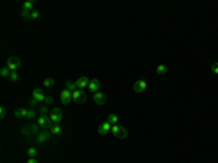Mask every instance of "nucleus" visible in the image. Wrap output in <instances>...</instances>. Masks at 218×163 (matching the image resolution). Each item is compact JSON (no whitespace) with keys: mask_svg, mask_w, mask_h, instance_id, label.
Masks as SVG:
<instances>
[{"mask_svg":"<svg viewBox=\"0 0 218 163\" xmlns=\"http://www.w3.org/2000/svg\"><path fill=\"white\" fill-rule=\"evenodd\" d=\"M39 18V12L38 10H32V19H37Z\"/></svg>","mask_w":218,"mask_h":163,"instance_id":"obj_32","label":"nucleus"},{"mask_svg":"<svg viewBox=\"0 0 218 163\" xmlns=\"http://www.w3.org/2000/svg\"><path fill=\"white\" fill-rule=\"evenodd\" d=\"M0 118H6V108L5 106H2V108H0Z\"/></svg>","mask_w":218,"mask_h":163,"instance_id":"obj_28","label":"nucleus"},{"mask_svg":"<svg viewBox=\"0 0 218 163\" xmlns=\"http://www.w3.org/2000/svg\"><path fill=\"white\" fill-rule=\"evenodd\" d=\"M41 127L35 122V124H28V125H25L22 130H21V132L25 135V137H31V135H37L41 130H39Z\"/></svg>","mask_w":218,"mask_h":163,"instance_id":"obj_1","label":"nucleus"},{"mask_svg":"<svg viewBox=\"0 0 218 163\" xmlns=\"http://www.w3.org/2000/svg\"><path fill=\"white\" fill-rule=\"evenodd\" d=\"M52 102H54V98H52V96H47V98H45V103H47V105H52Z\"/></svg>","mask_w":218,"mask_h":163,"instance_id":"obj_29","label":"nucleus"},{"mask_svg":"<svg viewBox=\"0 0 218 163\" xmlns=\"http://www.w3.org/2000/svg\"><path fill=\"white\" fill-rule=\"evenodd\" d=\"M39 111H41V114H42V115H47V114L50 112V109H48L47 106H41V108H39Z\"/></svg>","mask_w":218,"mask_h":163,"instance_id":"obj_31","label":"nucleus"},{"mask_svg":"<svg viewBox=\"0 0 218 163\" xmlns=\"http://www.w3.org/2000/svg\"><path fill=\"white\" fill-rule=\"evenodd\" d=\"M156 71H157V74H166V73H167V66H164V64H159V66H157V69H156Z\"/></svg>","mask_w":218,"mask_h":163,"instance_id":"obj_20","label":"nucleus"},{"mask_svg":"<svg viewBox=\"0 0 218 163\" xmlns=\"http://www.w3.org/2000/svg\"><path fill=\"white\" fill-rule=\"evenodd\" d=\"M10 70H9V67H3L2 70H0V76L2 77H10Z\"/></svg>","mask_w":218,"mask_h":163,"instance_id":"obj_22","label":"nucleus"},{"mask_svg":"<svg viewBox=\"0 0 218 163\" xmlns=\"http://www.w3.org/2000/svg\"><path fill=\"white\" fill-rule=\"evenodd\" d=\"M42 83H44V87H52V86L55 85V80L51 79V77H48V79H45Z\"/></svg>","mask_w":218,"mask_h":163,"instance_id":"obj_21","label":"nucleus"},{"mask_svg":"<svg viewBox=\"0 0 218 163\" xmlns=\"http://www.w3.org/2000/svg\"><path fill=\"white\" fill-rule=\"evenodd\" d=\"M60 98H61L63 105H68V103L73 101V98H71V92H70V90H67V89H64V90L60 93Z\"/></svg>","mask_w":218,"mask_h":163,"instance_id":"obj_9","label":"nucleus"},{"mask_svg":"<svg viewBox=\"0 0 218 163\" xmlns=\"http://www.w3.org/2000/svg\"><path fill=\"white\" fill-rule=\"evenodd\" d=\"M32 8H34V0H32V2H25V3H23V9H26V10H34Z\"/></svg>","mask_w":218,"mask_h":163,"instance_id":"obj_23","label":"nucleus"},{"mask_svg":"<svg viewBox=\"0 0 218 163\" xmlns=\"http://www.w3.org/2000/svg\"><path fill=\"white\" fill-rule=\"evenodd\" d=\"M8 67H9L10 71H16V70L21 67V58H18L16 55L9 57V58H8Z\"/></svg>","mask_w":218,"mask_h":163,"instance_id":"obj_6","label":"nucleus"},{"mask_svg":"<svg viewBox=\"0 0 218 163\" xmlns=\"http://www.w3.org/2000/svg\"><path fill=\"white\" fill-rule=\"evenodd\" d=\"M21 18H22V19H32V10L22 9V12H21Z\"/></svg>","mask_w":218,"mask_h":163,"instance_id":"obj_17","label":"nucleus"},{"mask_svg":"<svg viewBox=\"0 0 218 163\" xmlns=\"http://www.w3.org/2000/svg\"><path fill=\"white\" fill-rule=\"evenodd\" d=\"M211 70H212V73H214V74H218V61H217V63H214V64L211 66Z\"/></svg>","mask_w":218,"mask_h":163,"instance_id":"obj_27","label":"nucleus"},{"mask_svg":"<svg viewBox=\"0 0 218 163\" xmlns=\"http://www.w3.org/2000/svg\"><path fill=\"white\" fill-rule=\"evenodd\" d=\"M111 124H109L108 121H105L103 124H100V127L97 128V132L100 134V135H105V134H108V132H111Z\"/></svg>","mask_w":218,"mask_h":163,"instance_id":"obj_11","label":"nucleus"},{"mask_svg":"<svg viewBox=\"0 0 218 163\" xmlns=\"http://www.w3.org/2000/svg\"><path fill=\"white\" fill-rule=\"evenodd\" d=\"M109 124H111V125H115L117 122H118V115L117 114H111V115H109L108 117V119H106Z\"/></svg>","mask_w":218,"mask_h":163,"instance_id":"obj_19","label":"nucleus"},{"mask_svg":"<svg viewBox=\"0 0 218 163\" xmlns=\"http://www.w3.org/2000/svg\"><path fill=\"white\" fill-rule=\"evenodd\" d=\"M147 89V82L144 80V79H140V80H137L135 83H134V90L137 92V93H141V92H144Z\"/></svg>","mask_w":218,"mask_h":163,"instance_id":"obj_8","label":"nucleus"},{"mask_svg":"<svg viewBox=\"0 0 218 163\" xmlns=\"http://www.w3.org/2000/svg\"><path fill=\"white\" fill-rule=\"evenodd\" d=\"M71 98H73V101H74L77 105H81V103H84V102H86L87 95H86L81 89H76V90H73V92H71Z\"/></svg>","mask_w":218,"mask_h":163,"instance_id":"obj_3","label":"nucleus"},{"mask_svg":"<svg viewBox=\"0 0 218 163\" xmlns=\"http://www.w3.org/2000/svg\"><path fill=\"white\" fill-rule=\"evenodd\" d=\"M37 153H38V150H37L35 147H29V148H28V154H29V157H34Z\"/></svg>","mask_w":218,"mask_h":163,"instance_id":"obj_25","label":"nucleus"},{"mask_svg":"<svg viewBox=\"0 0 218 163\" xmlns=\"http://www.w3.org/2000/svg\"><path fill=\"white\" fill-rule=\"evenodd\" d=\"M26 112H28V109H25V108H18V109L15 111V117H16V118L26 117Z\"/></svg>","mask_w":218,"mask_h":163,"instance_id":"obj_18","label":"nucleus"},{"mask_svg":"<svg viewBox=\"0 0 218 163\" xmlns=\"http://www.w3.org/2000/svg\"><path fill=\"white\" fill-rule=\"evenodd\" d=\"M50 132L52 135H61L63 134V128L60 127V124H54L51 128H50Z\"/></svg>","mask_w":218,"mask_h":163,"instance_id":"obj_15","label":"nucleus"},{"mask_svg":"<svg viewBox=\"0 0 218 163\" xmlns=\"http://www.w3.org/2000/svg\"><path fill=\"white\" fill-rule=\"evenodd\" d=\"M32 98H35L38 102H45V95H44V92H42V89H34V92H32Z\"/></svg>","mask_w":218,"mask_h":163,"instance_id":"obj_13","label":"nucleus"},{"mask_svg":"<svg viewBox=\"0 0 218 163\" xmlns=\"http://www.w3.org/2000/svg\"><path fill=\"white\" fill-rule=\"evenodd\" d=\"M51 138V132L48 130H41L37 135H35V141L37 143H47Z\"/></svg>","mask_w":218,"mask_h":163,"instance_id":"obj_7","label":"nucleus"},{"mask_svg":"<svg viewBox=\"0 0 218 163\" xmlns=\"http://www.w3.org/2000/svg\"><path fill=\"white\" fill-rule=\"evenodd\" d=\"M89 83H90V80H89V77H86V76L80 77V79L76 82V85H77V89H83V87L89 86Z\"/></svg>","mask_w":218,"mask_h":163,"instance_id":"obj_14","label":"nucleus"},{"mask_svg":"<svg viewBox=\"0 0 218 163\" xmlns=\"http://www.w3.org/2000/svg\"><path fill=\"white\" fill-rule=\"evenodd\" d=\"M87 87H89V90H90V92H93V93L99 92V87H100V82H99V79H92Z\"/></svg>","mask_w":218,"mask_h":163,"instance_id":"obj_12","label":"nucleus"},{"mask_svg":"<svg viewBox=\"0 0 218 163\" xmlns=\"http://www.w3.org/2000/svg\"><path fill=\"white\" fill-rule=\"evenodd\" d=\"M93 101L97 105H105L106 103V96L102 92H96V93H93Z\"/></svg>","mask_w":218,"mask_h":163,"instance_id":"obj_10","label":"nucleus"},{"mask_svg":"<svg viewBox=\"0 0 218 163\" xmlns=\"http://www.w3.org/2000/svg\"><path fill=\"white\" fill-rule=\"evenodd\" d=\"M29 103H31V105H32V108H34V106H38V103H39V102H38L35 98H31V99H29Z\"/></svg>","mask_w":218,"mask_h":163,"instance_id":"obj_30","label":"nucleus"},{"mask_svg":"<svg viewBox=\"0 0 218 163\" xmlns=\"http://www.w3.org/2000/svg\"><path fill=\"white\" fill-rule=\"evenodd\" d=\"M64 87H66L67 90L73 92V90H76V89H77V85H76V82H71V80H66V82H64Z\"/></svg>","mask_w":218,"mask_h":163,"instance_id":"obj_16","label":"nucleus"},{"mask_svg":"<svg viewBox=\"0 0 218 163\" xmlns=\"http://www.w3.org/2000/svg\"><path fill=\"white\" fill-rule=\"evenodd\" d=\"M10 80H12V82H18V80H19V76H18L16 71H12V73H10Z\"/></svg>","mask_w":218,"mask_h":163,"instance_id":"obj_26","label":"nucleus"},{"mask_svg":"<svg viewBox=\"0 0 218 163\" xmlns=\"http://www.w3.org/2000/svg\"><path fill=\"white\" fill-rule=\"evenodd\" d=\"M26 163H39L37 159H34V157H29L28 160H26Z\"/></svg>","mask_w":218,"mask_h":163,"instance_id":"obj_33","label":"nucleus"},{"mask_svg":"<svg viewBox=\"0 0 218 163\" xmlns=\"http://www.w3.org/2000/svg\"><path fill=\"white\" fill-rule=\"evenodd\" d=\"M41 128H51L54 125V122L50 119V117L47 115H41V117H37V121H35Z\"/></svg>","mask_w":218,"mask_h":163,"instance_id":"obj_4","label":"nucleus"},{"mask_svg":"<svg viewBox=\"0 0 218 163\" xmlns=\"http://www.w3.org/2000/svg\"><path fill=\"white\" fill-rule=\"evenodd\" d=\"M35 117H37V112H35L34 109H28V112H26V118L32 119V118H35Z\"/></svg>","mask_w":218,"mask_h":163,"instance_id":"obj_24","label":"nucleus"},{"mask_svg":"<svg viewBox=\"0 0 218 163\" xmlns=\"http://www.w3.org/2000/svg\"><path fill=\"white\" fill-rule=\"evenodd\" d=\"M50 119L54 122V124H60L61 119H63V111L60 108H52L51 109V114H50Z\"/></svg>","mask_w":218,"mask_h":163,"instance_id":"obj_5","label":"nucleus"},{"mask_svg":"<svg viewBox=\"0 0 218 163\" xmlns=\"http://www.w3.org/2000/svg\"><path fill=\"white\" fill-rule=\"evenodd\" d=\"M111 132L117 137V138H127L128 137V131H127V128L125 127H122V125H112L111 127Z\"/></svg>","mask_w":218,"mask_h":163,"instance_id":"obj_2","label":"nucleus"}]
</instances>
